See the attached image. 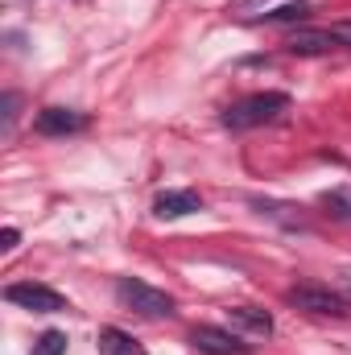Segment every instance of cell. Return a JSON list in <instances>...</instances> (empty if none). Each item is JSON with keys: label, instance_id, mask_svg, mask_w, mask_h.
Listing matches in <instances>:
<instances>
[{"label": "cell", "instance_id": "cell-1", "mask_svg": "<svg viewBox=\"0 0 351 355\" xmlns=\"http://www.w3.org/2000/svg\"><path fill=\"white\" fill-rule=\"evenodd\" d=\"M281 112H289V95L285 91H257L240 103H232L223 112V124L232 132H244V128H261V124H273Z\"/></svg>", "mask_w": 351, "mask_h": 355}, {"label": "cell", "instance_id": "cell-2", "mask_svg": "<svg viewBox=\"0 0 351 355\" xmlns=\"http://www.w3.org/2000/svg\"><path fill=\"white\" fill-rule=\"evenodd\" d=\"M116 297H120V306H128L132 314H141V318H174V297L166 293V289H153V285H145V281H137V277H120L116 281Z\"/></svg>", "mask_w": 351, "mask_h": 355}, {"label": "cell", "instance_id": "cell-3", "mask_svg": "<svg viewBox=\"0 0 351 355\" xmlns=\"http://www.w3.org/2000/svg\"><path fill=\"white\" fill-rule=\"evenodd\" d=\"M285 302L302 314H314V318H348V297L335 293L331 285H314V281H302V285H289L285 289Z\"/></svg>", "mask_w": 351, "mask_h": 355}, {"label": "cell", "instance_id": "cell-4", "mask_svg": "<svg viewBox=\"0 0 351 355\" xmlns=\"http://www.w3.org/2000/svg\"><path fill=\"white\" fill-rule=\"evenodd\" d=\"M4 302H12V306H21V310H33V314H62V310H71L58 289L37 285V281H12V285L4 289Z\"/></svg>", "mask_w": 351, "mask_h": 355}, {"label": "cell", "instance_id": "cell-5", "mask_svg": "<svg viewBox=\"0 0 351 355\" xmlns=\"http://www.w3.org/2000/svg\"><path fill=\"white\" fill-rule=\"evenodd\" d=\"M190 347L203 355H252V347L236 331H223V327H194L190 331Z\"/></svg>", "mask_w": 351, "mask_h": 355}, {"label": "cell", "instance_id": "cell-6", "mask_svg": "<svg viewBox=\"0 0 351 355\" xmlns=\"http://www.w3.org/2000/svg\"><path fill=\"white\" fill-rule=\"evenodd\" d=\"M339 42H335V33L331 29H293L289 37H285V54H293V58H323V54H331Z\"/></svg>", "mask_w": 351, "mask_h": 355}, {"label": "cell", "instance_id": "cell-7", "mask_svg": "<svg viewBox=\"0 0 351 355\" xmlns=\"http://www.w3.org/2000/svg\"><path fill=\"white\" fill-rule=\"evenodd\" d=\"M33 128L42 137H67V132H83L87 128V116L83 112H71V107H42L33 116Z\"/></svg>", "mask_w": 351, "mask_h": 355}, {"label": "cell", "instance_id": "cell-8", "mask_svg": "<svg viewBox=\"0 0 351 355\" xmlns=\"http://www.w3.org/2000/svg\"><path fill=\"white\" fill-rule=\"evenodd\" d=\"M228 327L240 331V335H252V339H268L273 335V314L257 310V306H232L228 310Z\"/></svg>", "mask_w": 351, "mask_h": 355}, {"label": "cell", "instance_id": "cell-9", "mask_svg": "<svg viewBox=\"0 0 351 355\" xmlns=\"http://www.w3.org/2000/svg\"><path fill=\"white\" fill-rule=\"evenodd\" d=\"M203 211V198L194 190H162L153 198V215L157 219H182V215H194Z\"/></svg>", "mask_w": 351, "mask_h": 355}, {"label": "cell", "instance_id": "cell-10", "mask_svg": "<svg viewBox=\"0 0 351 355\" xmlns=\"http://www.w3.org/2000/svg\"><path fill=\"white\" fill-rule=\"evenodd\" d=\"M95 347H99V355H149L128 331H120V327H103L99 339H95Z\"/></svg>", "mask_w": 351, "mask_h": 355}, {"label": "cell", "instance_id": "cell-11", "mask_svg": "<svg viewBox=\"0 0 351 355\" xmlns=\"http://www.w3.org/2000/svg\"><path fill=\"white\" fill-rule=\"evenodd\" d=\"M323 207H327L331 219L351 223V186H335V190H327V194H323Z\"/></svg>", "mask_w": 351, "mask_h": 355}, {"label": "cell", "instance_id": "cell-12", "mask_svg": "<svg viewBox=\"0 0 351 355\" xmlns=\"http://www.w3.org/2000/svg\"><path fill=\"white\" fill-rule=\"evenodd\" d=\"M310 12H314V4H310V0H298V4H281V8H273V12H264V21L289 25V21H306Z\"/></svg>", "mask_w": 351, "mask_h": 355}, {"label": "cell", "instance_id": "cell-13", "mask_svg": "<svg viewBox=\"0 0 351 355\" xmlns=\"http://www.w3.org/2000/svg\"><path fill=\"white\" fill-rule=\"evenodd\" d=\"M33 355H67V335H62V331H46V335L33 343Z\"/></svg>", "mask_w": 351, "mask_h": 355}, {"label": "cell", "instance_id": "cell-14", "mask_svg": "<svg viewBox=\"0 0 351 355\" xmlns=\"http://www.w3.org/2000/svg\"><path fill=\"white\" fill-rule=\"evenodd\" d=\"M17 107H21V95L17 91H4V99H0V112H4V132L12 128V120H17Z\"/></svg>", "mask_w": 351, "mask_h": 355}, {"label": "cell", "instance_id": "cell-15", "mask_svg": "<svg viewBox=\"0 0 351 355\" xmlns=\"http://www.w3.org/2000/svg\"><path fill=\"white\" fill-rule=\"evenodd\" d=\"M331 33H335V42H339V46H351V21H339V25H331Z\"/></svg>", "mask_w": 351, "mask_h": 355}, {"label": "cell", "instance_id": "cell-16", "mask_svg": "<svg viewBox=\"0 0 351 355\" xmlns=\"http://www.w3.org/2000/svg\"><path fill=\"white\" fill-rule=\"evenodd\" d=\"M17 240H21V232H17V227H4V244H0V252H12Z\"/></svg>", "mask_w": 351, "mask_h": 355}, {"label": "cell", "instance_id": "cell-17", "mask_svg": "<svg viewBox=\"0 0 351 355\" xmlns=\"http://www.w3.org/2000/svg\"><path fill=\"white\" fill-rule=\"evenodd\" d=\"M252 4H264V0H236V8H252Z\"/></svg>", "mask_w": 351, "mask_h": 355}, {"label": "cell", "instance_id": "cell-18", "mask_svg": "<svg viewBox=\"0 0 351 355\" xmlns=\"http://www.w3.org/2000/svg\"><path fill=\"white\" fill-rule=\"evenodd\" d=\"M343 277H348V285H351V268H348V272H343Z\"/></svg>", "mask_w": 351, "mask_h": 355}]
</instances>
